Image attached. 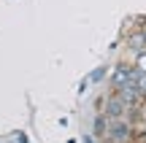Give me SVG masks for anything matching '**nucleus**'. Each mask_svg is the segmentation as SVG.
I'll return each mask as SVG.
<instances>
[{
	"label": "nucleus",
	"instance_id": "0eeeda50",
	"mask_svg": "<svg viewBox=\"0 0 146 143\" xmlns=\"http://www.w3.org/2000/svg\"><path fill=\"white\" fill-rule=\"evenodd\" d=\"M108 73H111L108 65H100V68H95L87 78H89V84H103V81H108Z\"/></svg>",
	"mask_w": 146,
	"mask_h": 143
},
{
	"label": "nucleus",
	"instance_id": "f8f14e48",
	"mask_svg": "<svg viewBox=\"0 0 146 143\" xmlns=\"http://www.w3.org/2000/svg\"><path fill=\"white\" fill-rule=\"evenodd\" d=\"M141 92H143V97H146V78H143V84H141Z\"/></svg>",
	"mask_w": 146,
	"mask_h": 143
},
{
	"label": "nucleus",
	"instance_id": "ddd939ff",
	"mask_svg": "<svg viewBox=\"0 0 146 143\" xmlns=\"http://www.w3.org/2000/svg\"><path fill=\"white\" fill-rule=\"evenodd\" d=\"M130 143H141V140H130Z\"/></svg>",
	"mask_w": 146,
	"mask_h": 143
},
{
	"label": "nucleus",
	"instance_id": "1a4fd4ad",
	"mask_svg": "<svg viewBox=\"0 0 146 143\" xmlns=\"http://www.w3.org/2000/svg\"><path fill=\"white\" fill-rule=\"evenodd\" d=\"M5 143H30V138H27L25 132H19V130H16V132H11L8 138H5Z\"/></svg>",
	"mask_w": 146,
	"mask_h": 143
},
{
	"label": "nucleus",
	"instance_id": "f03ea898",
	"mask_svg": "<svg viewBox=\"0 0 146 143\" xmlns=\"http://www.w3.org/2000/svg\"><path fill=\"white\" fill-rule=\"evenodd\" d=\"M106 138H111L114 143H130L135 138V127H133V122H127V119H116V122H111Z\"/></svg>",
	"mask_w": 146,
	"mask_h": 143
},
{
	"label": "nucleus",
	"instance_id": "7ed1b4c3",
	"mask_svg": "<svg viewBox=\"0 0 146 143\" xmlns=\"http://www.w3.org/2000/svg\"><path fill=\"white\" fill-rule=\"evenodd\" d=\"M119 38H122V46H125L127 57H133V54H138V51L146 49V27L143 30H127L125 35H119Z\"/></svg>",
	"mask_w": 146,
	"mask_h": 143
},
{
	"label": "nucleus",
	"instance_id": "9b49d317",
	"mask_svg": "<svg viewBox=\"0 0 146 143\" xmlns=\"http://www.w3.org/2000/svg\"><path fill=\"white\" fill-rule=\"evenodd\" d=\"M87 86H89V78L84 76V78H81V84H78V95H84V92H87Z\"/></svg>",
	"mask_w": 146,
	"mask_h": 143
},
{
	"label": "nucleus",
	"instance_id": "20e7f679",
	"mask_svg": "<svg viewBox=\"0 0 146 143\" xmlns=\"http://www.w3.org/2000/svg\"><path fill=\"white\" fill-rule=\"evenodd\" d=\"M103 113L111 119V122H116V119H125V116H127V105L122 103V97L116 95L114 89H108V100H106Z\"/></svg>",
	"mask_w": 146,
	"mask_h": 143
},
{
	"label": "nucleus",
	"instance_id": "9d476101",
	"mask_svg": "<svg viewBox=\"0 0 146 143\" xmlns=\"http://www.w3.org/2000/svg\"><path fill=\"white\" fill-rule=\"evenodd\" d=\"M81 143H98V138H95L92 132H84L81 135Z\"/></svg>",
	"mask_w": 146,
	"mask_h": 143
},
{
	"label": "nucleus",
	"instance_id": "423d86ee",
	"mask_svg": "<svg viewBox=\"0 0 146 143\" xmlns=\"http://www.w3.org/2000/svg\"><path fill=\"white\" fill-rule=\"evenodd\" d=\"M108 127H111V119L106 116V113H95V116H92V135L98 140L108 135Z\"/></svg>",
	"mask_w": 146,
	"mask_h": 143
},
{
	"label": "nucleus",
	"instance_id": "39448f33",
	"mask_svg": "<svg viewBox=\"0 0 146 143\" xmlns=\"http://www.w3.org/2000/svg\"><path fill=\"white\" fill-rule=\"evenodd\" d=\"M114 92L122 97V103H125L127 108H138V105L143 103V92H141V86L133 84V81H130V84H125V86H119V89H114Z\"/></svg>",
	"mask_w": 146,
	"mask_h": 143
},
{
	"label": "nucleus",
	"instance_id": "f257e3e1",
	"mask_svg": "<svg viewBox=\"0 0 146 143\" xmlns=\"http://www.w3.org/2000/svg\"><path fill=\"white\" fill-rule=\"evenodd\" d=\"M133 73H135V68H133V62H130V57H119L114 65H111V73H108V89H119V86H125V84H130L133 81Z\"/></svg>",
	"mask_w": 146,
	"mask_h": 143
},
{
	"label": "nucleus",
	"instance_id": "6e6552de",
	"mask_svg": "<svg viewBox=\"0 0 146 143\" xmlns=\"http://www.w3.org/2000/svg\"><path fill=\"white\" fill-rule=\"evenodd\" d=\"M130 62H133V68H135L138 73H143V76H146V49H143V51H138V54H133Z\"/></svg>",
	"mask_w": 146,
	"mask_h": 143
}]
</instances>
